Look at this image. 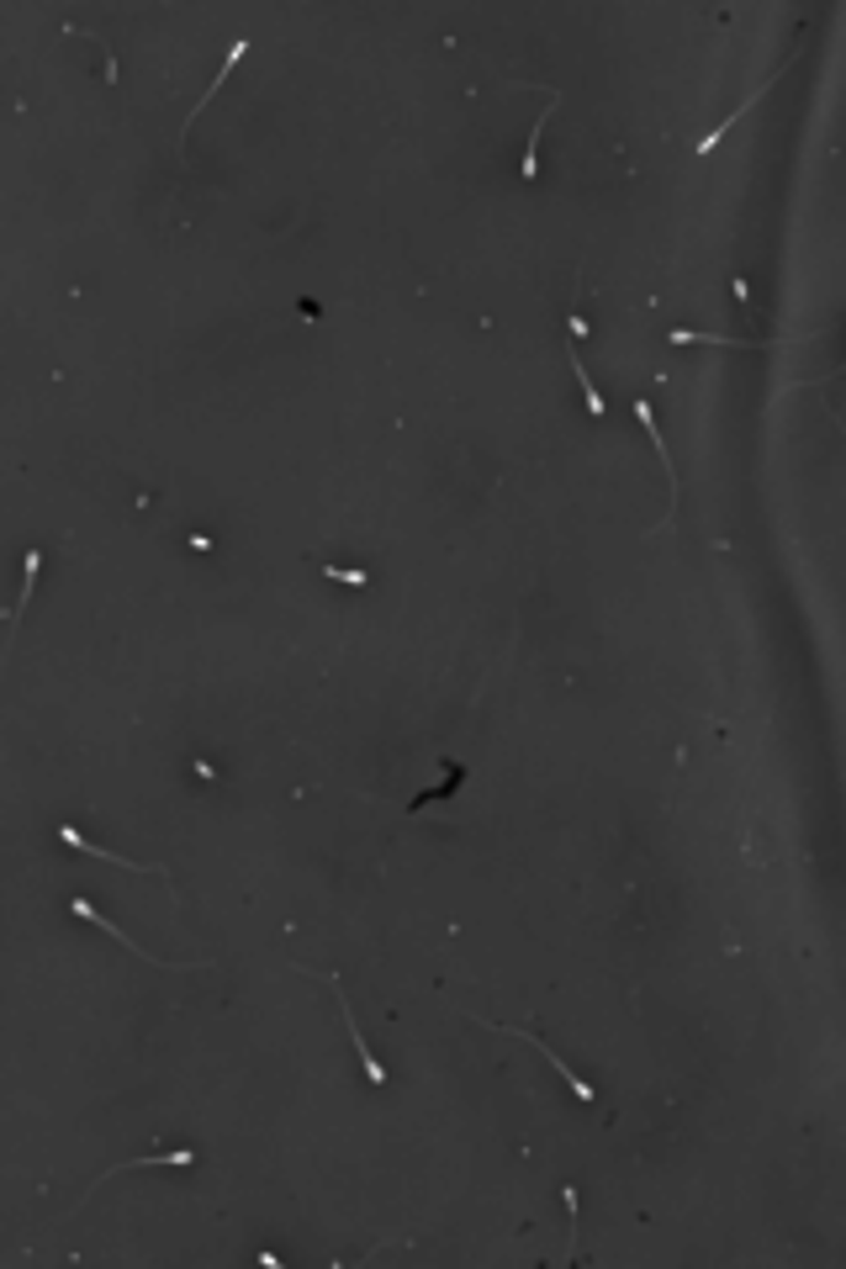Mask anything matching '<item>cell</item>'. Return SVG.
Instances as JSON below:
<instances>
[{
    "label": "cell",
    "mask_w": 846,
    "mask_h": 1269,
    "mask_svg": "<svg viewBox=\"0 0 846 1269\" xmlns=\"http://www.w3.org/2000/svg\"><path fill=\"white\" fill-rule=\"evenodd\" d=\"M477 1021H482V1027H492V1031H508V1027H498V1021H487V1016H477ZM508 1037H518V1042H535V1053H540V1058H550V1068H556V1074H561V1079L572 1085V1095H576V1100H587V1106L598 1100V1095H593V1085H587V1079L576 1074V1068H572V1063H567V1058H556V1053H550V1042H540V1037H529V1031H508Z\"/></svg>",
    "instance_id": "3957f363"
},
{
    "label": "cell",
    "mask_w": 846,
    "mask_h": 1269,
    "mask_svg": "<svg viewBox=\"0 0 846 1269\" xmlns=\"http://www.w3.org/2000/svg\"><path fill=\"white\" fill-rule=\"evenodd\" d=\"M302 973H312V968H302ZM312 979H323V984H333V995H339V1016H344V1027H350V1037H355V1053H361L365 1063V1074H370V1085H387V1063L365 1048V1037H361V1021L350 1016V999H344V990H339V973H312Z\"/></svg>",
    "instance_id": "7a4b0ae2"
},
{
    "label": "cell",
    "mask_w": 846,
    "mask_h": 1269,
    "mask_svg": "<svg viewBox=\"0 0 846 1269\" xmlns=\"http://www.w3.org/2000/svg\"><path fill=\"white\" fill-rule=\"evenodd\" d=\"M556 106H561V95L550 91V101H545L540 122L529 127V144H524V159H518V175H524V181H540V133L550 127V117H556Z\"/></svg>",
    "instance_id": "8992f818"
},
{
    "label": "cell",
    "mask_w": 846,
    "mask_h": 1269,
    "mask_svg": "<svg viewBox=\"0 0 846 1269\" xmlns=\"http://www.w3.org/2000/svg\"><path fill=\"white\" fill-rule=\"evenodd\" d=\"M243 54H249V37H233V43H228V54H222V64H217V75H211L207 95L196 101V112H191V122L202 117V112H207V106H211V95H217V91H222V85H228V75L239 69V59H243ZM191 122H185V127H191Z\"/></svg>",
    "instance_id": "52a82bcc"
},
{
    "label": "cell",
    "mask_w": 846,
    "mask_h": 1269,
    "mask_svg": "<svg viewBox=\"0 0 846 1269\" xmlns=\"http://www.w3.org/2000/svg\"><path fill=\"white\" fill-rule=\"evenodd\" d=\"M567 333H572V344H576V339H587V318L572 312V318H567Z\"/></svg>",
    "instance_id": "8fae6325"
},
{
    "label": "cell",
    "mask_w": 846,
    "mask_h": 1269,
    "mask_svg": "<svg viewBox=\"0 0 846 1269\" xmlns=\"http://www.w3.org/2000/svg\"><path fill=\"white\" fill-rule=\"evenodd\" d=\"M799 59H804V48H793V54H788V59L778 64V69H773V80H784V75H788V69H793V64H799ZM773 80H762V85H756V91L746 95V101H741V106H735V112H730V117L720 122V127H714V133H704V138H698V153H714V149H720V138H725L730 127H735V122H741V117H746V112H752V106H756V101H762V95L773 91Z\"/></svg>",
    "instance_id": "6da1fadb"
},
{
    "label": "cell",
    "mask_w": 846,
    "mask_h": 1269,
    "mask_svg": "<svg viewBox=\"0 0 846 1269\" xmlns=\"http://www.w3.org/2000/svg\"><path fill=\"white\" fill-rule=\"evenodd\" d=\"M672 344H725V350H767V339H720V333H694V329H672L666 333Z\"/></svg>",
    "instance_id": "ba28073f"
},
{
    "label": "cell",
    "mask_w": 846,
    "mask_h": 1269,
    "mask_svg": "<svg viewBox=\"0 0 846 1269\" xmlns=\"http://www.w3.org/2000/svg\"><path fill=\"white\" fill-rule=\"evenodd\" d=\"M572 370H576V381H582V397H587V413H593V419L604 423V413H608V408H604V392H598V387H593V376L582 370V361H576V350H572Z\"/></svg>",
    "instance_id": "9c48e42d"
},
{
    "label": "cell",
    "mask_w": 846,
    "mask_h": 1269,
    "mask_svg": "<svg viewBox=\"0 0 846 1269\" xmlns=\"http://www.w3.org/2000/svg\"><path fill=\"white\" fill-rule=\"evenodd\" d=\"M59 842L64 846H75L80 857H101V862H112V868H127V873H153V878H164L170 868H159V862H127V857H117L112 846H95V842H85L75 825H59Z\"/></svg>",
    "instance_id": "277c9868"
},
{
    "label": "cell",
    "mask_w": 846,
    "mask_h": 1269,
    "mask_svg": "<svg viewBox=\"0 0 846 1269\" xmlns=\"http://www.w3.org/2000/svg\"><path fill=\"white\" fill-rule=\"evenodd\" d=\"M323 576H333V582H350V587H365V582H370V572H361V567H323Z\"/></svg>",
    "instance_id": "30bf717a"
},
{
    "label": "cell",
    "mask_w": 846,
    "mask_h": 1269,
    "mask_svg": "<svg viewBox=\"0 0 846 1269\" xmlns=\"http://www.w3.org/2000/svg\"><path fill=\"white\" fill-rule=\"evenodd\" d=\"M75 915H80L85 926H95V931H106V937H112V941H122L127 952H138V958H149L153 968H170V973H185V968H196V963H164V958H153V952H144V947H133V941H127V931H117V926H112V921H106V915H101V910H95L91 900H75Z\"/></svg>",
    "instance_id": "5b68a950"
}]
</instances>
